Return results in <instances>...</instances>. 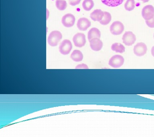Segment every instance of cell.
<instances>
[{"label":"cell","instance_id":"obj_23","mask_svg":"<svg viewBox=\"0 0 154 137\" xmlns=\"http://www.w3.org/2000/svg\"><path fill=\"white\" fill-rule=\"evenodd\" d=\"M76 69H88L89 68L87 65L85 64H79L76 67Z\"/></svg>","mask_w":154,"mask_h":137},{"label":"cell","instance_id":"obj_4","mask_svg":"<svg viewBox=\"0 0 154 137\" xmlns=\"http://www.w3.org/2000/svg\"><path fill=\"white\" fill-rule=\"evenodd\" d=\"M72 49V45L68 39L63 40L59 45V51L61 54L67 55L69 54Z\"/></svg>","mask_w":154,"mask_h":137},{"label":"cell","instance_id":"obj_1","mask_svg":"<svg viewBox=\"0 0 154 137\" xmlns=\"http://www.w3.org/2000/svg\"><path fill=\"white\" fill-rule=\"evenodd\" d=\"M62 38V35L60 32L54 30L49 34L47 39L48 43L51 47H55Z\"/></svg>","mask_w":154,"mask_h":137},{"label":"cell","instance_id":"obj_13","mask_svg":"<svg viewBox=\"0 0 154 137\" xmlns=\"http://www.w3.org/2000/svg\"><path fill=\"white\" fill-rule=\"evenodd\" d=\"M101 37V33L98 28L94 27L91 28L88 32V38L89 41L94 38H99Z\"/></svg>","mask_w":154,"mask_h":137},{"label":"cell","instance_id":"obj_8","mask_svg":"<svg viewBox=\"0 0 154 137\" xmlns=\"http://www.w3.org/2000/svg\"><path fill=\"white\" fill-rule=\"evenodd\" d=\"M147 47L143 43H139L134 46L133 51L134 54L138 57L144 56L147 52Z\"/></svg>","mask_w":154,"mask_h":137},{"label":"cell","instance_id":"obj_21","mask_svg":"<svg viewBox=\"0 0 154 137\" xmlns=\"http://www.w3.org/2000/svg\"><path fill=\"white\" fill-rule=\"evenodd\" d=\"M146 23L149 27L151 28H154V16L151 19L146 20Z\"/></svg>","mask_w":154,"mask_h":137},{"label":"cell","instance_id":"obj_25","mask_svg":"<svg viewBox=\"0 0 154 137\" xmlns=\"http://www.w3.org/2000/svg\"><path fill=\"white\" fill-rule=\"evenodd\" d=\"M141 0L143 1V2H148L149 1V0Z\"/></svg>","mask_w":154,"mask_h":137},{"label":"cell","instance_id":"obj_20","mask_svg":"<svg viewBox=\"0 0 154 137\" xmlns=\"http://www.w3.org/2000/svg\"><path fill=\"white\" fill-rule=\"evenodd\" d=\"M135 7V0H127L125 4V8L128 11H132Z\"/></svg>","mask_w":154,"mask_h":137},{"label":"cell","instance_id":"obj_12","mask_svg":"<svg viewBox=\"0 0 154 137\" xmlns=\"http://www.w3.org/2000/svg\"><path fill=\"white\" fill-rule=\"evenodd\" d=\"M104 15V12H103L101 9H96L93 11L90 14V18L92 20L95 21H101Z\"/></svg>","mask_w":154,"mask_h":137},{"label":"cell","instance_id":"obj_7","mask_svg":"<svg viewBox=\"0 0 154 137\" xmlns=\"http://www.w3.org/2000/svg\"><path fill=\"white\" fill-rule=\"evenodd\" d=\"M142 15L146 20L151 19L154 16V8L152 5H147L143 7Z\"/></svg>","mask_w":154,"mask_h":137},{"label":"cell","instance_id":"obj_6","mask_svg":"<svg viewBox=\"0 0 154 137\" xmlns=\"http://www.w3.org/2000/svg\"><path fill=\"white\" fill-rule=\"evenodd\" d=\"M122 39L123 43L126 45L130 46L135 43L137 39L136 36L132 32L127 31L123 35Z\"/></svg>","mask_w":154,"mask_h":137},{"label":"cell","instance_id":"obj_22","mask_svg":"<svg viewBox=\"0 0 154 137\" xmlns=\"http://www.w3.org/2000/svg\"><path fill=\"white\" fill-rule=\"evenodd\" d=\"M81 1V0H69V4L72 6H75L79 4Z\"/></svg>","mask_w":154,"mask_h":137},{"label":"cell","instance_id":"obj_5","mask_svg":"<svg viewBox=\"0 0 154 137\" xmlns=\"http://www.w3.org/2000/svg\"><path fill=\"white\" fill-rule=\"evenodd\" d=\"M73 41L76 47L79 48L84 47L86 42V36L82 33H77L73 37Z\"/></svg>","mask_w":154,"mask_h":137},{"label":"cell","instance_id":"obj_3","mask_svg":"<svg viewBox=\"0 0 154 137\" xmlns=\"http://www.w3.org/2000/svg\"><path fill=\"white\" fill-rule=\"evenodd\" d=\"M124 28L125 27L122 22L119 21H116L113 22L110 26V32L112 35H118L123 33Z\"/></svg>","mask_w":154,"mask_h":137},{"label":"cell","instance_id":"obj_2","mask_svg":"<svg viewBox=\"0 0 154 137\" xmlns=\"http://www.w3.org/2000/svg\"><path fill=\"white\" fill-rule=\"evenodd\" d=\"M125 59L123 56L120 55H114L110 59L109 65L114 68L121 67L123 65Z\"/></svg>","mask_w":154,"mask_h":137},{"label":"cell","instance_id":"obj_10","mask_svg":"<svg viewBox=\"0 0 154 137\" xmlns=\"http://www.w3.org/2000/svg\"><path fill=\"white\" fill-rule=\"evenodd\" d=\"M91 23L88 18H81L78 20L77 26L79 29L81 31L87 30L88 28L91 26Z\"/></svg>","mask_w":154,"mask_h":137},{"label":"cell","instance_id":"obj_14","mask_svg":"<svg viewBox=\"0 0 154 137\" xmlns=\"http://www.w3.org/2000/svg\"><path fill=\"white\" fill-rule=\"evenodd\" d=\"M70 57L72 60L75 62H80L82 61L84 56L82 53L80 51L75 50L71 55Z\"/></svg>","mask_w":154,"mask_h":137},{"label":"cell","instance_id":"obj_19","mask_svg":"<svg viewBox=\"0 0 154 137\" xmlns=\"http://www.w3.org/2000/svg\"><path fill=\"white\" fill-rule=\"evenodd\" d=\"M55 5L59 10H65L67 8L66 1L65 0H56Z\"/></svg>","mask_w":154,"mask_h":137},{"label":"cell","instance_id":"obj_26","mask_svg":"<svg viewBox=\"0 0 154 137\" xmlns=\"http://www.w3.org/2000/svg\"></svg>","mask_w":154,"mask_h":137},{"label":"cell","instance_id":"obj_17","mask_svg":"<svg viewBox=\"0 0 154 137\" xmlns=\"http://www.w3.org/2000/svg\"><path fill=\"white\" fill-rule=\"evenodd\" d=\"M94 5L93 0H84L82 3L83 8L86 11H90L93 8Z\"/></svg>","mask_w":154,"mask_h":137},{"label":"cell","instance_id":"obj_18","mask_svg":"<svg viewBox=\"0 0 154 137\" xmlns=\"http://www.w3.org/2000/svg\"><path fill=\"white\" fill-rule=\"evenodd\" d=\"M112 19L111 15L109 12L105 11L104 12V15L103 18L100 21V23L103 25H106L109 23Z\"/></svg>","mask_w":154,"mask_h":137},{"label":"cell","instance_id":"obj_15","mask_svg":"<svg viewBox=\"0 0 154 137\" xmlns=\"http://www.w3.org/2000/svg\"><path fill=\"white\" fill-rule=\"evenodd\" d=\"M124 0H101L103 4L108 6L116 7L121 5Z\"/></svg>","mask_w":154,"mask_h":137},{"label":"cell","instance_id":"obj_16","mask_svg":"<svg viewBox=\"0 0 154 137\" xmlns=\"http://www.w3.org/2000/svg\"><path fill=\"white\" fill-rule=\"evenodd\" d=\"M112 50L116 53H123L125 51V46L120 43H115L113 44L111 47Z\"/></svg>","mask_w":154,"mask_h":137},{"label":"cell","instance_id":"obj_9","mask_svg":"<svg viewBox=\"0 0 154 137\" xmlns=\"http://www.w3.org/2000/svg\"><path fill=\"white\" fill-rule=\"evenodd\" d=\"M76 18L72 14H67L63 16L61 22L64 26L66 27H71L74 24Z\"/></svg>","mask_w":154,"mask_h":137},{"label":"cell","instance_id":"obj_11","mask_svg":"<svg viewBox=\"0 0 154 137\" xmlns=\"http://www.w3.org/2000/svg\"><path fill=\"white\" fill-rule=\"evenodd\" d=\"M90 47L91 49L95 51H98L101 50L103 47L102 41L99 38H94L90 41Z\"/></svg>","mask_w":154,"mask_h":137},{"label":"cell","instance_id":"obj_24","mask_svg":"<svg viewBox=\"0 0 154 137\" xmlns=\"http://www.w3.org/2000/svg\"><path fill=\"white\" fill-rule=\"evenodd\" d=\"M151 53L152 56L154 57V46L152 47V49H151Z\"/></svg>","mask_w":154,"mask_h":137}]
</instances>
